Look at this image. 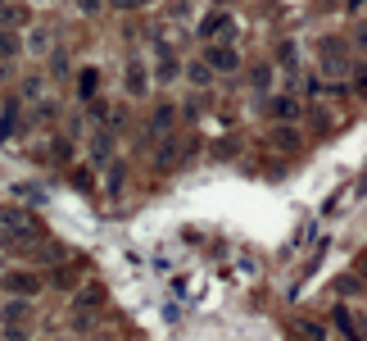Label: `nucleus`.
I'll use <instances>...</instances> for the list:
<instances>
[{"instance_id": "1", "label": "nucleus", "mask_w": 367, "mask_h": 341, "mask_svg": "<svg viewBox=\"0 0 367 341\" xmlns=\"http://www.w3.org/2000/svg\"><path fill=\"white\" fill-rule=\"evenodd\" d=\"M36 237H41V228H36L23 209H14V205L0 209V246H28V242H36Z\"/></svg>"}, {"instance_id": "2", "label": "nucleus", "mask_w": 367, "mask_h": 341, "mask_svg": "<svg viewBox=\"0 0 367 341\" xmlns=\"http://www.w3.org/2000/svg\"><path fill=\"white\" fill-rule=\"evenodd\" d=\"M28 319H32V300H5L0 305V332H5V341L28 337Z\"/></svg>"}, {"instance_id": "3", "label": "nucleus", "mask_w": 367, "mask_h": 341, "mask_svg": "<svg viewBox=\"0 0 367 341\" xmlns=\"http://www.w3.org/2000/svg\"><path fill=\"white\" fill-rule=\"evenodd\" d=\"M317 64H322V73H331V77L349 73V41H340V37H322V46H317Z\"/></svg>"}, {"instance_id": "4", "label": "nucleus", "mask_w": 367, "mask_h": 341, "mask_svg": "<svg viewBox=\"0 0 367 341\" xmlns=\"http://www.w3.org/2000/svg\"><path fill=\"white\" fill-rule=\"evenodd\" d=\"M0 286H5V291H10L14 300H32L36 291H41V277L28 273V269H10V273L0 277Z\"/></svg>"}, {"instance_id": "5", "label": "nucleus", "mask_w": 367, "mask_h": 341, "mask_svg": "<svg viewBox=\"0 0 367 341\" xmlns=\"http://www.w3.org/2000/svg\"><path fill=\"white\" fill-rule=\"evenodd\" d=\"M205 64L213 68V73H236V68H240V50L231 41H209Z\"/></svg>"}, {"instance_id": "6", "label": "nucleus", "mask_w": 367, "mask_h": 341, "mask_svg": "<svg viewBox=\"0 0 367 341\" xmlns=\"http://www.w3.org/2000/svg\"><path fill=\"white\" fill-rule=\"evenodd\" d=\"M200 37H205V41H227L231 37V14L227 10L205 14V19H200Z\"/></svg>"}, {"instance_id": "7", "label": "nucleus", "mask_w": 367, "mask_h": 341, "mask_svg": "<svg viewBox=\"0 0 367 341\" xmlns=\"http://www.w3.org/2000/svg\"><path fill=\"white\" fill-rule=\"evenodd\" d=\"M123 87H127V96H145V91H150V68L140 64V59H127V73H123Z\"/></svg>"}, {"instance_id": "8", "label": "nucleus", "mask_w": 367, "mask_h": 341, "mask_svg": "<svg viewBox=\"0 0 367 341\" xmlns=\"http://www.w3.org/2000/svg\"><path fill=\"white\" fill-rule=\"evenodd\" d=\"M268 119L295 123V119H300V100H295V96H272V100H268Z\"/></svg>"}, {"instance_id": "9", "label": "nucleus", "mask_w": 367, "mask_h": 341, "mask_svg": "<svg viewBox=\"0 0 367 341\" xmlns=\"http://www.w3.org/2000/svg\"><path fill=\"white\" fill-rule=\"evenodd\" d=\"M291 328H295V337H304V341H326V323H317V319H295Z\"/></svg>"}, {"instance_id": "10", "label": "nucleus", "mask_w": 367, "mask_h": 341, "mask_svg": "<svg viewBox=\"0 0 367 341\" xmlns=\"http://www.w3.org/2000/svg\"><path fill=\"white\" fill-rule=\"evenodd\" d=\"M23 19H28V10H23V5H0V28H5V32H14Z\"/></svg>"}, {"instance_id": "11", "label": "nucleus", "mask_w": 367, "mask_h": 341, "mask_svg": "<svg viewBox=\"0 0 367 341\" xmlns=\"http://www.w3.org/2000/svg\"><path fill=\"white\" fill-rule=\"evenodd\" d=\"M186 77H191L195 87H209V82H213V68H209L205 59H200V64H191V68H186Z\"/></svg>"}, {"instance_id": "12", "label": "nucleus", "mask_w": 367, "mask_h": 341, "mask_svg": "<svg viewBox=\"0 0 367 341\" xmlns=\"http://www.w3.org/2000/svg\"><path fill=\"white\" fill-rule=\"evenodd\" d=\"M249 77H254V91L263 96V91L272 87V64H254V73H249Z\"/></svg>"}, {"instance_id": "13", "label": "nucleus", "mask_w": 367, "mask_h": 341, "mask_svg": "<svg viewBox=\"0 0 367 341\" xmlns=\"http://www.w3.org/2000/svg\"><path fill=\"white\" fill-rule=\"evenodd\" d=\"M77 277H82V273H77V269H68V264L54 269V286H64V291H68V286H77Z\"/></svg>"}, {"instance_id": "14", "label": "nucleus", "mask_w": 367, "mask_h": 341, "mask_svg": "<svg viewBox=\"0 0 367 341\" xmlns=\"http://www.w3.org/2000/svg\"><path fill=\"white\" fill-rule=\"evenodd\" d=\"M14 55H19V37L0 28V59H14Z\"/></svg>"}, {"instance_id": "15", "label": "nucleus", "mask_w": 367, "mask_h": 341, "mask_svg": "<svg viewBox=\"0 0 367 341\" xmlns=\"http://www.w3.org/2000/svg\"><path fill=\"white\" fill-rule=\"evenodd\" d=\"M173 119H177V114H173V105H163V110L154 114V123H150V128H154V133H168V128H173Z\"/></svg>"}, {"instance_id": "16", "label": "nucleus", "mask_w": 367, "mask_h": 341, "mask_svg": "<svg viewBox=\"0 0 367 341\" xmlns=\"http://www.w3.org/2000/svg\"><path fill=\"white\" fill-rule=\"evenodd\" d=\"M177 68H182V64H177L173 55H163V59H159V77H163V82H168V77H177Z\"/></svg>"}, {"instance_id": "17", "label": "nucleus", "mask_w": 367, "mask_h": 341, "mask_svg": "<svg viewBox=\"0 0 367 341\" xmlns=\"http://www.w3.org/2000/svg\"><path fill=\"white\" fill-rule=\"evenodd\" d=\"M277 64H281V68H291V64H295V46H291V41L277 46Z\"/></svg>"}, {"instance_id": "18", "label": "nucleus", "mask_w": 367, "mask_h": 341, "mask_svg": "<svg viewBox=\"0 0 367 341\" xmlns=\"http://www.w3.org/2000/svg\"><path fill=\"white\" fill-rule=\"evenodd\" d=\"M123 187V164H114V173H109V191H118Z\"/></svg>"}, {"instance_id": "19", "label": "nucleus", "mask_w": 367, "mask_h": 341, "mask_svg": "<svg viewBox=\"0 0 367 341\" xmlns=\"http://www.w3.org/2000/svg\"><path fill=\"white\" fill-rule=\"evenodd\" d=\"M109 5H114V10H140L145 0H109Z\"/></svg>"}, {"instance_id": "20", "label": "nucleus", "mask_w": 367, "mask_h": 341, "mask_svg": "<svg viewBox=\"0 0 367 341\" xmlns=\"http://www.w3.org/2000/svg\"><path fill=\"white\" fill-rule=\"evenodd\" d=\"M363 5H367V0H345V10H349V14H354V10H363Z\"/></svg>"}, {"instance_id": "21", "label": "nucleus", "mask_w": 367, "mask_h": 341, "mask_svg": "<svg viewBox=\"0 0 367 341\" xmlns=\"http://www.w3.org/2000/svg\"><path fill=\"white\" fill-rule=\"evenodd\" d=\"M358 337H367V314H363V319H358Z\"/></svg>"}, {"instance_id": "22", "label": "nucleus", "mask_w": 367, "mask_h": 341, "mask_svg": "<svg viewBox=\"0 0 367 341\" xmlns=\"http://www.w3.org/2000/svg\"><path fill=\"white\" fill-rule=\"evenodd\" d=\"M358 41H363V46H367V23H363V28H358Z\"/></svg>"}, {"instance_id": "23", "label": "nucleus", "mask_w": 367, "mask_h": 341, "mask_svg": "<svg viewBox=\"0 0 367 341\" xmlns=\"http://www.w3.org/2000/svg\"><path fill=\"white\" fill-rule=\"evenodd\" d=\"M0 114H5V100H0Z\"/></svg>"}, {"instance_id": "24", "label": "nucleus", "mask_w": 367, "mask_h": 341, "mask_svg": "<svg viewBox=\"0 0 367 341\" xmlns=\"http://www.w3.org/2000/svg\"><path fill=\"white\" fill-rule=\"evenodd\" d=\"M0 5H5V0H0Z\"/></svg>"}, {"instance_id": "25", "label": "nucleus", "mask_w": 367, "mask_h": 341, "mask_svg": "<svg viewBox=\"0 0 367 341\" xmlns=\"http://www.w3.org/2000/svg\"><path fill=\"white\" fill-rule=\"evenodd\" d=\"M0 269H5V264H0Z\"/></svg>"}]
</instances>
